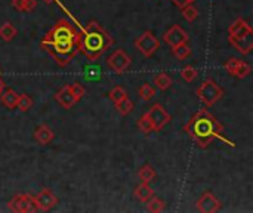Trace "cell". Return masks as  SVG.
Returning <instances> with one entry per match:
<instances>
[{
  "label": "cell",
  "mask_w": 253,
  "mask_h": 213,
  "mask_svg": "<svg viewBox=\"0 0 253 213\" xmlns=\"http://www.w3.org/2000/svg\"><path fill=\"white\" fill-rule=\"evenodd\" d=\"M184 130L188 133V136L199 144V147L206 148L211 145L213 139L222 138V125L208 111V110H199L190 122L185 125Z\"/></svg>",
  "instance_id": "1"
},
{
  "label": "cell",
  "mask_w": 253,
  "mask_h": 213,
  "mask_svg": "<svg viewBox=\"0 0 253 213\" xmlns=\"http://www.w3.org/2000/svg\"><path fill=\"white\" fill-rule=\"evenodd\" d=\"M111 44L113 39L96 21H90L83 28V31L79 36H76L77 50H80L90 61L99 58Z\"/></svg>",
  "instance_id": "2"
},
{
  "label": "cell",
  "mask_w": 253,
  "mask_h": 213,
  "mask_svg": "<svg viewBox=\"0 0 253 213\" xmlns=\"http://www.w3.org/2000/svg\"><path fill=\"white\" fill-rule=\"evenodd\" d=\"M228 40L242 55L251 53L253 49V30L249 22L245 21L243 18L236 19L230 25Z\"/></svg>",
  "instance_id": "3"
},
{
  "label": "cell",
  "mask_w": 253,
  "mask_h": 213,
  "mask_svg": "<svg viewBox=\"0 0 253 213\" xmlns=\"http://www.w3.org/2000/svg\"><path fill=\"white\" fill-rule=\"evenodd\" d=\"M42 46L56 59L59 65H67L77 52L76 40H50L44 37L42 40Z\"/></svg>",
  "instance_id": "4"
},
{
  "label": "cell",
  "mask_w": 253,
  "mask_h": 213,
  "mask_svg": "<svg viewBox=\"0 0 253 213\" xmlns=\"http://www.w3.org/2000/svg\"><path fill=\"white\" fill-rule=\"evenodd\" d=\"M199 99L206 105V107H212L215 105L218 101L222 99L224 96V89L212 79H206L196 90Z\"/></svg>",
  "instance_id": "5"
},
{
  "label": "cell",
  "mask_w": 253,
  "mask_h": 213,
  "mask_svg": "<svg viewBox=\"0 0 253 213\" xmlns=\"http://www.w3.org/2000/svg\"><path fill=\"white\" fill-rule=\"evenodd\" d=\"M135 46L144 56H153L160 49V40L154 36V33L145 31L142 36L136 39Z\"/></svg>",
  "instance_id": "6"
},
{
  "label": "cell",
  "mask_w": 253,
  "mask_h": 213,
  "mask_svg": "<svg viewBox=\"0 0 253 213\" xmlns=\"http://www.w3.org/2000/svg\"><path fill=\"white\" fill-rule=\"evenodd\" d=\"M7 208H9L12 212L18 213L39 212V209H37V206H36V202H34V197L30 196V194H19V196H15V197L7 203Z\"/></svg>",
  "instance_id": "7"
},
{
  "label": "cell",
  "mask_w": 253,
  "mask_h": 213,
  "mask_svg": "<svg viewBox=\"0 0 253 213\" xmlns=\"http://www.w3.org/2000/svg\"><path fill=\"white\" fill-rule=\"evenodd\" d=\"M130 62H132L130 56L123 49H117L107 58V65L117 74H122L123 71H126L130 67Z\"/></svg>",
  "instance_id": "8"
},
{
  "label": "cell",
  "mask_w": 253,
  "mask_h": 213,
  "mask_svg": "<svg viewBox=\"0 0 253 213\" xmlns=\"http://www.w3.org/2000/svg\"><path fill=\"white\" fill-rule=\"evenodd\" d=\"M145 114L148 116V119H150V122H151V125H153V128H154V130H157V132L162 130V129L172 120L170 114H169L160 104L153 105Z\"/></svg>",
  "instance_id": "9"
},
{
  "label": "cell",
  "mask_w": 253,
  "mask_h": 213,
  "mask_svg": "<svg viewBox=\"0 0 253 213\" xmlns=\"http://www.w3.org/2000/svg\"><path fill=\"white\" fill-rule=\"evenodd\" d=\"M47 39L50 40H76V31L74 28L65 22V21H59L47 34Z\"/></svg>",
  "instance_id": "10"
},
{
  "label": "cell",
  "mask_w": 253,
  "mask_h": 213,
  "mask_svg": "<svg viewBox=\"0 0 253 213\" xmlns=\"http://www.w3.org/2000/svg\"><path fill=\"white\" fill-rule=\"evenodd\" d=\"M225 71L237 79H245L251 74V65L239 58H231L225 62L224 65Z\"/></svg>",
  "instance_id": "11"
},
{
  "label": "cell",
  "mask_w": 253,
  "mask_h": 213,
  "mask_svg": "<svg viewBox=\"0 0 253 213\" xmlns=\"http://www.w3.org/2000/svg\"><path fill=\"white\" fill-rule=\"evenodd\" d=\"M33 197H34V202H36L37 209L42 211V212L50 211V209L55 208L56 203H58V197H56L49 188H43L37 196H33Z\"/></svg>",
  "instance_id": "12"
},
{
  "label": "cell",
  "mask_w": 253,
  "mask_h": 213,
  "mask_svg": "<svg viewBox=\"0 0 253 213\" xmlns=\"http://www.w3.org/2000/svg\"><path fill=\"white\" fill-rule=\"evenodd\" d=\"M163 40H165L170 47H173V46L187 43V42H188V34H187V31H185L182 27L173 25V27H170V28L165 33Z\"/></svg>",
  "instance_id": "13"
},
{
  "label": "cell",
  "mask_w": 253,
  "mask_h": 213,
  "mask_svg": "<svg viewBox=\"0 0 253 213\" xmlns=\"http://www.w3.org/2000/svg\"><path fill=\"white\" fill-rule=\"evenodd\" d=\"M221 202L211 193L206 191L199 200H197V211L202 213H215L219 211Z\"/></svg>",
  "instance_id": "14"
},
{
  "label": "cell",
  "mask_w": 253,
  "mask_h": 213,
  "mask_svg": "<svg viewBox=\"0 0 253 213\" xmlns=\"http://www.w3.org/2000/svg\"><path fill=\"white\" fill-rule=\"evenodd\" d=\"M55 99H56L58 104H59L61 107H64L65 110H70V108H73V107L77 104V99H76L74 95L70 92L68 86L61 87V89L55 93Z\"/></svg>",
  "instance_id": "15"
},
{
  "label": "cell",
  "mask_w": 253,
  "mask_h": 213,
  "mask_svg": "<svg viewBox=\"0 0 253 213\" xmlns=\"http://www.w3.org/2000/svg\"><path fill=\"white\" fill-rule=\"evenodd\" d=\"M34 139H36V142L40 144V145H47V144L52 142V139H53V132H52V129H50L47 125H42V126H39V128L36 129V132H34Z\"/></svg>",
  "instance_id": "16"
},
{
  "label": "cell",
  "mask_w": 253,
  "mask_h": 213,
  "mask_svg": "<svg viewBox=\"0 0 253 213\" xmlns=\"http://www.w3.org/2000/svg\"><path fill=\"white\" fill-rule=\"evenodd\" d=\"M18 98H19V95H18L13 89H7V90L1 92V95H0L1 104H3L7 110H13V108H16Z\"/></svg>",
  "instance_id": "17"
},
{
  "label": "cell",
  "mask_w": 253,
  "mask_h": 213,
  "mask_svg": "<svg viewBox=\"0 0 253 213\" xmlns=\"http://www.w3.org/2000/svg\"><path fill=\"white\" fill-rule=\"evenodd\" d=\"M135 197L138 199V200H141L142 203H147L153 196H154V191H153V188L147 184V182H142L141 185H138L136 187V190H135Z\"/></svg>",
  "instance_id": "18"
},
{
  "label": "cell",
  "mask_w": 253,
  "mask_h": 213,
  "mask_svg": "<svg viewBox=\"0 0 253 213\" xmlns=\"http://www.w3.org/2000/svg\"><path fill=\"white\" fill-rule=\"evenodd\" d=\"M16 28L13 27V24L10 22H4L0 25V39L4 40V42H10L13 40V37L16 36Z\"/></svg>",
  "instance_id": "19"
},
{
  "label": "cell",
  "mask_w": 253,
  "mask_h": 213,
  "mask_svg": "<svg viewBox=\"0 0 253 213\" xmlns=\"http://www.w3.org/2000/svg\"><path fill=\"white\" fill-rule=\"evenodd\" d=\"M154 85L157 86V89L166 90V89H169V87L172 86V79H170L169 74L160 73V74H157V76L154 77Z\"/></svg>",
  "instance_id": "20"
},
{
  "label": "cell",
  "mask_w": 253,
  "mask_h": 213,
  "mask_svg": "<svg viewBox=\"0 0 253 213\" xmlns=\"http://www.w3.org/2000/svg\"><path fill=\"white\" fill-rule=\"evenodd\" d=\"M147 206H148V211L153 213H160L166 209L165 200H162V199H159V197H154V196L147 202Z\"/></svg>",
  "instance_id": "21"
},
{
  "label": "cell",
  "mask_w": 253,
  "mask_h": 213,
  "mask_svg": "<svg viewBox=\"0 0 253 213\" xmlns=\"http://www.w3.org/2000/svg\"><path fill=\"white\" fill-rule=\"evenodd\" d=\"M138 93H139V96H141L142 101L148 102V101H151V99L156 96V89H154L150 83H144V85L139 87Z\"/></svg>",
  "instance_id": "22"
},
{
  "label": "cell",
  "mask_w": 253,
  "mask_h": 213,
  "mask_svg": "<svg viewBox=\"0 0 253 213\" xmlns=\"http://www.w3.org/2000/svg\"><path fill=\"white\" fill-rule=\"evenodd\" d=\"M138 175H139V179H141L142 182L150 184V182L156 178V170H154L150 165H145V166H142V168L139 169Z\"/></svg>",
  "instance_id": "23"
},
{
  "label": "cell",
  "mask_w": 253,
  "mask_h": 213,
  "mask_svg": "<svg viewBox=\"0 0 253 213\" xmlns=\"http://www.w3.org/2000/svg\"><path fill=\"white\" fill-rule=\"evenodd\" d=\"M172 52H173V55H175L178 59H181V61L187 59V58L191 55V49H190V46H188L187 43L173 46V47H172Z\"/></svg>",
  "instance_id": "24"
},
{
  "label": "cell",
  "mask_w": 253,
  "mask_h": 213,
  "mask_svg": "<svg viewBox=\"0 0 253 213\" xmlns=\"http://www.w3.org/2000/svg\"><path fill=\"white\" fill-rule=\"evenodd\" d=\"M31 107H33V99H31V96H28L27 93L19 95L16 108H18L19 111H22V113H27Z\"/></svg>",
  "instance_id": "25"
},
{
  "label": "cell",
  "mask_w": 253,
  "mask_h": 213,
  "mask_svg": "<svg viewBox=\"0 0 253 213\" xmlns=\"http://www.w3.org/2000/svg\"><path fill=\"white\" fill-rule=\"evenodd\" d=\"M114 105H116V110L119 111V114H122V116H127L133 110V102L129 98H125L123 101H120Z\"/></svg>",
  "instance_id": "26"
},
{
  "label": "cell",
  "mask_w": 253,
  "mask_h": 213,
  "mask_svg": "<svg viewBox=\"0 0 253 213\" xmlns=\"http://www.w3.org/2000/svg\"><path fill=\"white\" fill-rule=\"evenodd\" d=\"M125 98H127V92H126L122 86H116V87L111 89V92H110V99H111L114 104L123 101Z\"/></svg>",
  "instance_id": "27"
},
{
  "label": "cell",
  "mask_w": 253,
  "mask_h": 213,
  "mask_svg": "<svg viewBox=\"0 0 253 213\" xmlns=\"http://www.w3.org/2000/svg\"><path fill=\"white\" fill-rule=\"evenodd\" d=\"M138 128H139V130H141L142 133H145V135L154 132V128H153V125H151V122H150V119H148L147 114H142V116H141V119L138 120Z\"/></svg>",
  "instance_id": "28"
},
{
  "label": "cell",
  "mask_w": 253,
  "mask_h": 213,
  "mask_svg": "<svg viewBox=\"0 0 253 213\" xmlns=\"http://www.w3.org/2000/svg\"><path fill=\"white\" fill-rule=\"evenodd\" d=\"M182 15H184V18H185L188 22H193V21L199 16V12H197V9L190 3V4H187V6L182 7Z\"/></svg>",
  "instance_id": "29"
},
{
  "label": "cell",
  "mask_w": 253,
  "mask_h": 213,
  "mask_svg": "<svg viewBox=\"0 0 253 213\" xmlns=\"http://www.w3.org/2000/svg\"><path fill=\"white\" fill-rule=\"evenodd\" d=\"M181 77L185 80V82H193L196 77H197V70L191 65H187L181 70Z\"/></svg>",
  "instance_id": "30"
},
{
  "label": "cell",
  "mask_w": 253,
  "mask_h": 213,
  "mask_svg": "<svg viewBox=\"0 0 253 213\" xmlns=\"http://www.w3.org/2000/svg\"><path fill=\"white\" fill-rule=\"evenodd\" d=\"M68 89H70V92L74 95V98L77 99V102L83 98V95H84V87L80 85V83H71V85H68Z\"/></svg>",
  "instance_id": "31"
},
{
  "label": "cell",
  "mask_w": 253,
  "mask_h": 213,
  "mask_svg": "<svg viewBox=\"0 0 253 213\" xmlns=\"http://www.w3.org/2000/svg\"><path fill=\"white\" fill-rule=\"evenodd\" d=\"M12 6H13L16 10L25 12V0H12Z\"/></svg>",
  "instance_id": "32"
},
{
  "label": "cell",
  "mask_w": 253,
  "mask_h": 213,
  "mask_svg": "<svg viewBox=\"0 0 253 213\" xmlns=\"http://www.w3.org/2000/svg\"><path fill=\"white\" fill-rule=\"evenodd\" d=\"M36 6H37V1H36V0H25V12L34 10Z\"/></svg>",
  "instance_id": "33"
},
{
  "label": "cell",
  "mask_w": 253,
  "mask_h": 213,
  "mask_svg": "<svg viewBox=\"0 0 253 213\" xmlns=\"http://www.w3.org/2000/svg\"><path fill=\"white\" fill-rule=\"evenodd\" d=\"M175 6H178V7H184V6H187V4H190V3H193L194 0H170Z\"/></svg>",
  "instance_id": "34"
},
{
  "label": "cell",
  "mask_w": 253,
  "mask_h": 213,
  "mask_svg": "<svg viewBox=\"0 0 253 213\" xmlns=\"http://www.w3.org/2000/svg\"><path fill=\"white\" fill-rule=\"evenodd\" d=\"M3 89H4V82L0 79V95H1V92H3Z\"/></svg>",
  "instance_id": "35"
},
{
  "label": "cell",
  "mask_w": 253,
  "mask_h": 213,
  "mask_svg": "<svg viewBox=\"0 0 253 213\" xmlns=\"http://www.w3.org/2000/svg\"><path fill=\"white\" fill-rule=\"evenodd\" d=\"M43 1H46V3H52V1H56V0H43Z\"/></svg>",
  "instance_id": "36"
}]
</instances>
